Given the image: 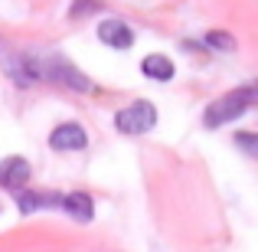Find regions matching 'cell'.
<instances>
[{
  "instance_id": "cell-7",
  "label": "cell",
  "mask_w": 258,
  "mask_h": 252,
  "mask_svg": "<svg viewBox=\"0 0 258 252\" xmlns=\"http://www.w3.org/2000/svg\"><path fill=\"white\" fill-rule=\"evenodd\" d=\"M66 207V213L72 216V220H79V223H88L95 216V207H92V196H85V193H69V196H62L59 200Z\"/></svg>"
},
{
  "instance_id": "cell-5",
  "label": "cell",
  "mask_w": 258,
  "mask_h": 252,
  "mask_svg": "<svg viewBox=\"0 0 258 252\" xmlns=\"http://www.w3.org/2000/svg\"><path fill=\"white\" fill-rule=\"evenodd\" d=\"M98 39L111 49H127L134 43V33L124 20H105V23H98Z\"/></svg>"
},
{
  "instance_id": "cell-11",
  "label": "cell",
  "mask_w": 258,
  "mask_h": 252,
  "mask_svg": "<svg viewBox=\"0 0 258 252\" xmlns=\"http://www.w3.org/2000/svg\"><path fill=\"white\" fill-rule=\"evenodd\" d=\"M206 39L216 46V49H235V39H232V36H226V33H219V30H216V33H209Z\"/></svg>"
},
{
  "instance_id": "cell-8",
  "label": "cell",
  "mask_w": 258,
  "mask_h": 252,
  "mask_svg": "<svg viewBox=\"0 0 258 252\" xmlns=\"http://www.w3.org/2000/svg\"><path fill=\"white\" fill-rule=\"evenodd\" d=\"M141 72L151 76V79H157V82H170L173 79V63L157 53V56H147L144 63H141Z\"/></svg>"
},
{
  "instance_id": "cell-12",
  "label": "cell",
  "mask_w": 258,
  "mask_h": 252,
  "mask_svg": "<svg viewBox=\"0 0 258 252\" xmlns=\"http://www.w3.org/2000/svg\"><path fill=\"white\" fill-rule=\"evenodd\" d=\"M95 10V0H79L76 7H72V17H85V13Z\"/></svg>"
},
{
  "instance_id": "cell-4",
  "label": "cell",
  "mask_w": 258,
  "mask_h": 252,
  "mask_svg": "<svg viewBox=\"0 0 258 252\" xmlns=\"http://www.w3.org/2000/svg\"><path fill=\"white\" fill-rule=\"evenodd\" d=\"M39 76L56 79V82H62L66 88H76V92H88V88H92V82H88L82 72L72 69L69 63H62V59H52V66H43V69H39Z\"/></svg>"
},
{
  "instance_id": "cell-6",
  "label": "cell",
  "mask_w": 258,
  "mask_h": 252,
  "mask_svg": "<svg viewBox=\"0 0 258 252\" xmlns=\"http://www.w3.org/2000/svg\"><path fill=\"white\" fill-rule=\"evenodd\" d=\"M26 180H30V164H26L23 158H7V161H0V187H7V190H23L26 187Z\"/></svg>"
},
{
  "instance_id": "cell-1",
  "label": "cell",
  "mask_w": 258,
  "mask_h": 252,
  "mask_svg": "<svg viewBox=\"0 0 258 252\" xmlns=\"http://www.w3.org/2000/svg\"><path fill=\"white\" fill-rule=\"evenodd\" d=\"M255 105H258V82L242 85V88L222 95L219 102H213V105L206 108V125L219 128V125H226V121H235L239 115H245L248 108H255Z\"/></svg>"
},
{
  "instance_id": "cell-9",
  "label": "cell",
  "mask_w": 258,
  "mask_h": 252,
  "mask_svg": "<svg viewBox=\"0 0 258 252\" xmlns=\"http://www.w3.org/2000/svg\"><path fill=\"white\" fill-rule=\"evenodd\" d=\"M17 203L23 213H33L36 207H52L59 203V196H49V193H30V190H17Z\"/></svg>"
},
{
  "instance_id": "cell-10",
  "label": "cell",
  "mask_w": 258,
  "mask_h": 252,
  "mask_svg": "<svg viewBox=\"0 0 258 252\" xmlns=\"http://www.w3.org/2000/svg\"><path fill=\"white\" fill-rule=\"evenodd\" d=\"M235 144H239L242 151L248 154V158H258V134H252V131H239V134H235Z\"/></svg>"
},
{
  "instance_id": "cell-2",
  "label": "cell",
  "mask_w": 258,
  "mask_h": 252,
  "mask_svg": "<svg viewBox=\"0 0 258 252\" xmlns=\"http://www.w3.org/2000/svg\"><path fill=\"white\" fill-rule=\"evenodd\" d=\"M154 125H157V108H154L151 102H134V105L121 108V112L114 115V128H118L121 134H131V138L147 134Z\"/></svg>"
},
{
  "instance_id": "cell-3",
  "label": "cell",
  "mask_w": 258,
  "mask_h": 252,
  "mask_svg": "<svg viewBox=\"0 0 258 252\" xmlns=\"http://www.w3.org/2000/svg\"><path fill=\"white\" fill-rule=\"evenodd\" d=\"M49 144L52 151H82L88 144V134L82 125H72V121H66V125H56L49 134Z\"/></svg>"
}]
</instances>
